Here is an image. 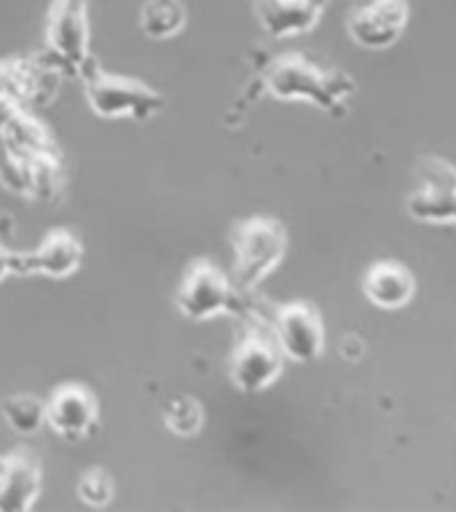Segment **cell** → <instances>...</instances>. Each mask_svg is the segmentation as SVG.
Instances as JSON below:
<instances>
[{"label": "cell", "mask_w": 456, "mask_h": 512, "mask_svg": "<svg viewBox=\"0 0 456 512\" xmlns=\"http://www.w3.org/2000/svg\"><path fill=\"white\" fill-rule=\"evenodd\" d=\"M263 86L277 100H304L330 116H341L355 94V78L341 70H322L309 59L290 54L274 59L263 76Z\"/></svg>", "instance_id": "cell-1"}, {"label": "cell", "mask_w": 456, "mask_h": 512, "mask_svg": "<svg viewBox=\"0 0 456 512\" xmlns=\"http://www.w3.org/2000/svg\"><path fill=\"white\" fill-rule=\"evenodd\" d=\"M234 282L239 290H253L277 269L288 252V231L274 218H250L234 236Z\"/></svg>", "instance_id": "cell-2"}, {"label": "cell", "mask_w": 456, "mask_h": 512, "mask_svg": "<svg viewBox=\"0 0 456 512\" xmlns=\"http://www.w3.org/2000/svg\"><path fill=\"white\" fill-rule=\"evenodd\" d=\"M86 102L100 118H132V121H151L164 108V94L151 86L132 81V78L108 76L105 70H94L84 78Z\"/></svg>", "instance_id": "cell-3"}, {"label": "cell", "mask_w": 456, "mask_h": 512, "mask_svg": "<svg viewBox=\"0 0 456 512\" xmlns=\"http://www.w3.org/2000/svg\"><path fill=\"white\" fill-rule=\"evenodd\" d=\"M285 368V354L279 349L274 333L253 328L231 357V381L239 392L255 395L269 389Z\"/></svg>", "instance_id": "cell-4"}, {"label": "cell", "mask_w": 456, "mask_h": 512, "mask_svg": "<svg viewBox=\"0 0 456 512\" xmlns=\"http://www.w3.org/2000/svg\"><path fill=\"white\" fill-rule=\"evenodd\" d=\"M89 38V0H54L46 25V43L51 57L62 68H70V76H76L78 65L92 54Z\"/></svg>", "instance_id": "cell-5"}, {"label": "cell", "mask_w": 456, "mask_h": 512, "mask_svg": "<svg viewBox=\"0 0 456 512\" xmlns=\"http://www.w3.org/2000/svg\"><path fill=\"white\" fill-rule=\"evenodd\" d=\"M234 303V285L210 261L194 263L178 287V311L191 322H207L226 314Z\"/></svg>", "instance_id": "cell-6"}, {"label": "cell", "mask_w": 456, "mask_h": 512, "mask_svg": "<svg viewBox=\"0 0 456 512\" xmlns=\"http://www.w3.org/2000/svg\"><path fill=\"white\" fill-rule=\"evenodd\" d=\"M274 338L288 360L314 362L325 349L322 317L309 303H288L285 309H279L277 322H274Z\"/></svg>", "instance_id": "cell-7"}, {"label": "cell", "mask_w": 456, "mask_h": 512, "mask_svg": "<svg viewBox=\"0 0 456 512\" xmlns=\"http://www.w3.org/2000/svg\"><path fill=\"white\" fill-rule=\"evenodd\" d=\"M100 421V405L97 397L84 384H62L51 392L46 403V424H49L62 440H84L94 435Z\"/></svg>", "instance_id": "cell-8"}, {"label": "cell", "mask_w": 456, "mask_h": 512, "mask_svg": "<svg viewBox=\"0 0 456 512\" xmlns=\"http://www.w3.org/2000/svg\"><path fill=\"white\" fill-rule=\"evenodd\" d=\"M408 25L406 0H371L349 17V35L363 49H389Z\"/></svg>", "instance_id": "cell-9"}, {"label": "cell", "mask_w": 456, "mask_h": 512, "mask_svg": "<svg viewBox=\"0 0 456 512\" xmlns=\"http://www.w3.org/2000/svg\"><path fill=\"white\" fill-rule=\"evenodd\" d=\"M84 261V247L70 231H51L30 255L17 252V274H41L49 279H68Z\"/></svg>", "instance_id": "cell-10"}, {"label": "cell", "mask_w": 456, "mask_h": 512, "mask_svg": "<svg viewBox=\"0 0 456 512\" xmlns=\"http://www.w3.org/2000/svg\"><path fill=\"white\" fill-rule=\"evenodd\" d=\"M41 464L30 451H17L0 472V512H27L41 496Z\"/></svg>", "instance_id": "cell-11"}, {"label": "cell", "mask_w": 456, "mask_h": 512, "mask_svg": "<svg viewBox=\"0 0 456 512\" xmlns=\"http://www.w3.org/2000/svg\"><path fill=\"white\" fill-rule=\"evenodd\" d=\"M322 6L325 0H258L255 11L271 38H293L320 22Z\"/></svg>", "instance_id": "cell-12"}, {"label": "cell", "mask_w": 456, "mask_h": 512, "mask_svg": "<svg viewBox=\"0 0 456 512\" xmlns=\"http://www.w3.org/2000/svg\"><path fill=\"white\" fill-rule=\"evenodd\" d=\"M365 295L379 309H403L414 298V277L406 266L392 261L376 263L365 274Z\"/></svg>", "instance_id": "cell-13"}, {"label": "cell", "mask_w": 456, "mask_h": 512, "mask_svg": "<svg viewBox=\"0 0 456 512\" xmlns=\"http://www.w3.org/2000/svg\"><path fill=\"white\" fill-rule=\"evenodd\" d=\"M140 27L151 41H167L186 27V9L180 0H145Z\"/></svg>", "instance_id": "cell-14"}, {"label": "cell", "mask_w": 456, "mask_h": 512, "mask_svg": "<svg viewBox=\"0 0 456 512\" xmlns=\"http://www.w3.org/2000/svg\"><path fill=\"white\" fill-rule=\"evenodd\" d=\"M408 215L419 223H435V226H456V191H427L416 188L408 196Z\"/></svg>", "instance_id": "cell-15"}, {"label": "cell", "mask_w": 456, "mask_h": 512, "mask_svg": "<svg viewBox=\"0 0 456 512\" xmlns=\"http://www.w3.org/2000/svg\"><path fill=\"white\" fill-rule=\"evenodd\" d=\"M3 419L17 435H35L46 427V403L35 395H11L0 403Z\"/></svg>", "instance_id": "cell-16"}, {"label": "cell", "mask_w": 456, "mask_h": 512, "mask_svg": "<svg viewBox=\"0 0 456 512\" xmlns=\"http://www.w3.org/2000/svg\"><path fill=\"white\" fill-rule=\"evenodd\" d=\"M3 137H6L25 159H33V156L54 151V148H51L49 132H46L43 124H38L27 110H19L17 118H14L9 124V129L3 132Z\"/></svg>", "instance_id": "cell-17"}, {"label": "cell", "mask_w": 456, "mask_h": 512, "mask_svg": "<svg viewBox=\"0 0 456 512\" xmlns=\"http://www.w3.org/2000/svg\"><path fill=\"white\" fill-rule=\"evenodd\" d=\"M164 424L172 435L178 437H194L199 435V429L204 424V408L194 397H172L164 405Z\"/></svg>", "instance_id": "cell-18"}, {"label": "cell", "mask_w": 456, "mask_h": 512, "mask_svg": "<svg viewBox=\"0 0 456 512\" xmlns=\"http://www.w3.org/2000/svg\"><path fill=\"white\" fill-rule=\"evenodd\" d=\"M62 183V167L57 153H41L27 159V185H30V196L38 199H49L60 191Z\"/></svg>", "instance_id": "cell-19"}, {"label": "cell", "mask_w": 456, "mask_h": 512, "mask_svg": "<svg viewBox=\"0 0 456 512\" xmlns=\"http://www.w3.org/2000/svg\"><path fill=\"white\" fill-rule=\"evenodd\" d=\"M0 183L6 185L9 191H14V194L30 196L27 159L3 135H0Z\"/></svg>", "instance_id": "cell-20"}, {"label": "cell", "mask_w": 456, "mask_h": 512, "mask_svg": "<svg viewBox=\"0 0 456 512\" xmlns=\"http://www.w3.org/2000/svg\"><path fill=\"white\" fill-rule=\"evenodd\" d=\"M78 496L81 502L89 507H108L116 496V486L105 470H89L84 472V478L78 483Z\"/></svg>", "instance_id": "cell-21"}, {"label": "cell", "mask_w": 456, "mask_h": 512, "mask_svg": "<svg viewBox=\"0 0 456 512\" xmlns=\"http://www.w3.org/2000/svg\"><path fill=\"white\" fill-rule=\"evenodd\" d=\"M419 188L427 191H456V167L438 156H427L419 164Z\"/></svg>", "instance_id": "cell-22"}, {"label": "cell", "mask_w": 456, "mask_h": 512, "mask_svg": "<svg viewBox=\"0 0 456 512\" xmlns=\"http://www.w3.org/2000/svg\"><path fill=\"white\" fill-rule=\"evenodd\" d=\"M341 357L349 362H357L365 354V341L360 336H344L341 338Z\"/></svg>", "instance_id": "cell-23"}, {"label": "cell", "mask_w": 456, "mask_h": 512, "mask_svg": "<svg viewBox=\"0 0 456 512\" xmlns=\"http://www.w3.org/2000/svg\"><path fill=\"white\" fill-rule=\"evenodd\" d=\"M19 110H22V105H17V102L11 100V97H6V94H0V135L9 129V124L17 118Z\"/></svg>", "instance_id": "cell-24"}, {"label": "cell", "mask_w": 456, "mask_h": 512, "mask_svg": "<svg viewBox=\"0 0 456 512\" xmlns=\"http://www.w3.org/2000/svg\"><path fill=\"white\" fill-rule=\"evenodd\" d=\"M17 274V252L6 250L0 244V282H6V277Z\"/></svg>", "instance_id": "cell-25"}, {"label": "cell", "mask_w": 456, "mask_h": 512, "mask_svg": "<svg viewBox=\"0 0 456 512\" xmlns=\"http://www.w3.org/2000/svg\"><path fill=\"white\" fill-rule=\"evenodd\" d=\"M6 459H9V456H0V472H3V467H6Z\"/></svg>", "instance_id": "cell-26"}]
</instances>
